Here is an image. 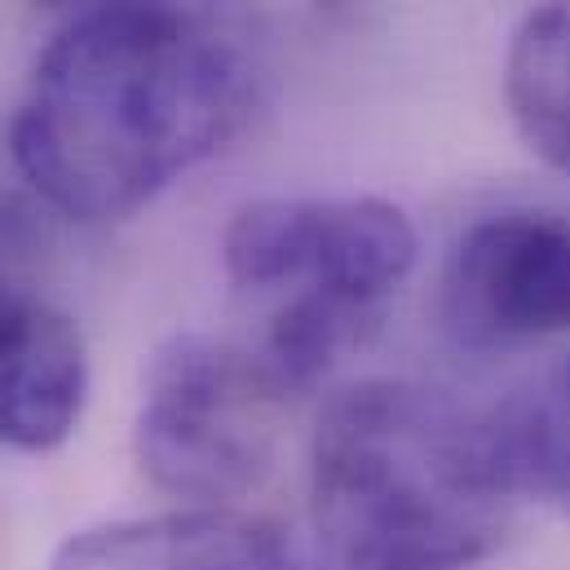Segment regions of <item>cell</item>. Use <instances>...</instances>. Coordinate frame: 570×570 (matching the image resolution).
Listing matches in <instances>:
<instances>
[{"instance_id":"1","label":"cell","mask_w":570,"mask_h":570,"mask_svg":"<svg viewBox=\"0 0 570 570\" xmlns=\"http://www.w3.org/2000/svg\"><path fill=\"white\" fill-rule=\"evenodd\" d=\"M257 94L262 58L235 0H89L40 53L9 159L49 213L116 222L213 159Z\"/></svg>"},{"instance_id":"2","label":"cell","mask_w":570,"mask_h":570,"mask_svg":"<svg viewBox=\"0 0 570 570\" xmlns=\"http://www.w3.org/2000/svg\"><path fill=\"white\" fill-rule=\"evenodd\" d=\"M309 504L341 570H464L500 549L518 500L487 412L416 381H363L314 425Z\"/></svg>"},{"instance_id":"3","label":"cell","mask_w":570,"mask_h":570,"mask_svg":"<svg viewBox=\"0 0 570 570\" xmlns=\"http://www.w3.org/2000/svg\"><path fill=\"white\" fill-rule=\"evenodd\" d=\"M284 399L257 350L181 332L146 367L134 421L138 464L164 495L222 509L275 469Z\"/></svg>"},{"instance_id":"4","label":"cell","mask_w":570,"mask_h":570,"mask_svg":"<svg viewBox=\"0 0 570 570\" xmlns=\"http://www.w3.org/2000/svg\"><path fill=\"white\" fill-rule=\"evenodd\" d=\"M421 253L412 217L372 195L257 199L239 208L222 239L226 275L239 292L323 301L381 318Z\"/></svg>"},{"instance_id":"5","label":"cell","mask_w":570,"mask_h":570,"mask_svg":"<svg viewBox=\"0 0 570 570\" xmlns=\"http://www.w3.org/2000/svg\"><path fill=\"white\" fill-rule=\"evenodd\" d=\"M442 314L469 350H513L570 332V217L504 208L451 248Z\"/></svg>"},{"instance_id":"6","label":"cell","mask_w":570,"mask_h":570,"mask_svg":"<svg viewBox=\"0 0 570 570\" xmlns=\"http://www.w3.org/2000/svg\"><path fill=\"white\" fill-rule=\"evenodd\" d=\"M49 570H318L279 527L230 509H181L85 527Z\"/></svg>"},{"instance_id":"7","label":"cell","mask_w":570,"mask_h":570,"mask_svg":"<svg viewBox=\"0 0 570 570\" xmlns=\"http://www.w3.org/2000/svg\"><path fill=\"white\" fill-rule=\"evenodd\" d=\"M89 403L80 327L40 296H0V446L53 451Z\"/></svg>"},{"instance_id":"8","label":"cell","mask_w":570,"mask_h":570,"mask_svg":"<svg viewBox=\"0 0 570 570\" xmlns=\"http://www.w3.org/2000/svg\"><path fill=\"white\" fill-rule=\"evenodd\" d=\"M487 429L509 495L570 518V358L549 363L487 407Z\"/></svg>"},{"instance_id":"9","label":"cell","mask_w":570,"mask_h":570,"mask_svg":"<svg viewBox=\"0 0 570 570\" xmlns=\"http://www.w3.org/2000/svg\"><path fill=\"white\" fill-rule=\"evenodd\" d=\"M509 116L544 164L570 173V0H540L504 58Z\"/></svg>"},{"instance_id":"10","label":"cell","mask_w":570,"mask_h":570,"mask_svg":"<svg viewBox=\"0 0 570 570\" xmlns=\"http://www.w3.org/2000/svg\"><path fill=\"white\" fill-rule=\"evenodd\" d=\"M40 195L18 177H0V296H27V275L45 248Z\"/></svg>"},{"instance_id":"11","label":"cell","mask_w":570,"mask_h":570,"mask_svg":"<svg viewBox=\"0 0 570 570\" xmlns=\"http://www.w3.org/2000/svg\"><path fill=\"white\" fill-rule=\"evenodd\" d=\"M45 4H67V9H80V4H89V0H45Z\"/></svg>"}]
</instances>
